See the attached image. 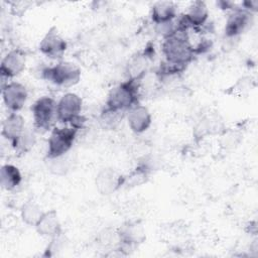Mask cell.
Instances as JSON below:
<instances>
[{
	"instance_id": "obj_4",
	"label": "cell",
	"mask_w": 258,
	"mask_h": 258,
	"mask_svg": "<svg viewBox=\"0 0 258 258\" xmlns=\"http://www.w3.org/2000/svg\"><path fill=\"white\" fill-rule=\"evenodd\" d=\"M33 128L37 132H47L53 128L56 117V102L49 96L38 98L31 107Z\"/></svg>"
},
{
	"instance_id": "obj_14",
	"label": "cell",
	"mask_w": 258,
	"mask_h": 258,
	"mask_svg": "<svg viewBox=\"0 0 258 258\" xmlns=\"http://www.w3.org/2000/svg\"><path fill=\"white\" fill-rule=\"evenodd\" d=\"M34 227L39 235L49 237L51 239L61 234V226L54 210L43 212L42 216Z\"/></svg>"
},
{
	"instance_id": "obj_17",
	"label": "cell",
	"mask_w": 258,
	"mask_h": 258,
	"mask_svg": "<svg viewBox=\"0 0 258 258\" xmlns=\"http://www.w3.org/2000/svg\"><path fill=\"white\" fill-rule=\"evenodd\" d=\"M22 180V175L18 167L13 164H4L0 170V182L4 189H15Z\"/></svg>"
},
{
	"instance_id": "obj_8",
	"label": "cell",
	"mask_w": 258,
	"mask_h": 258,
	"mask_svg": "<svg viewBox=\"0 0 258 258\" xmlns=\"http://www.w3.org/2000/svg\"><path fill=\"white\" fill-rule=\"evenodd\" d=\"M253 21V13L244 8H234L229 15L225 25V36L235 39L244 33Z\"/></svg>"
},
{
	"instance_id": "obj_22",
	"label": "cell",
	"mask_w": 258,
	"mask_h": 258,
	"mask_svg": "<svg viewBox=\"0 0 258 258\" xmlns=\"http://www.w3.org/2000/svg\"><path fill=\"white\" fill-rule=\"evenodd\" d=\"M46 161H48V164H47L48 169L54 174H58V175L64 174L70 168L69 162L67 161V158L64 155L55 157V158H46Z\"/></svg>"
},
{
	"instance_id": "obj_11",
	"label": "cell",
	"mask_w": 258,
	"mask_h": 258,
	"mask_svg": "<svg viewBox=\"0 0 258 258\" xmlns=\"http://www.w3.org/2000/svg\"><path fill=\"white\" fill-rule=\"evenodd\" d=\"M26 64V56L21 49H12L2 58L0 73L2 79H12L21 74Z\"/></svg>"
},
{
	"instance_id": "obj_5",
	"label": "cell",
	"mask_w": 258,
	"mask_h": 258,
	"mask_svg": "<svg viewBox=\"0 0 258 258\" xmlns=\"http://www.w3.org/2000/svg\"><path fill=\"white\" fill-rule=\"evenodd\" d=\"M78 129L72 126L53 127L47 140L46 158H55L66 155L76 140Z\"/></svg>"
},
{
	"instance_id": "obj_15",
	"label": "cell",
	"mask_w": 258,
	"mask_h": 258,
	"mask_svg": "<svg viewBox=\"0 0 258 258\" xmlns=\"http://www.w3.org/2000/svg\"><path fill=\"white\" fill-rule=\"evenodd\" d=\"M150 16L156 25L170 23L176 17V6L171 1H158L153 4Z\"/></svg>"
},
{
	"instance_id": "obj_13",
	"label": "cell",
	"mask_w": 258,
	"mask_h": 258,
	"mask_svg": "<svg viewBox=\"0 0 258 258\" xmlns=\"http://www.w3.org/2000/svg\"><path fill=\"white\" fill-rule=\"evenodd\" d=\"M25 130V120L17 112H11L2 122V136L13 147Z\"/></svg>"
},
{
	"instance_id": "obj_20",
	"label": "cell",
	"mask_w": 258,
	"mask_h": 258,
	"mask_svg": "<svg viewBox=\"0 0 258 258\" xmlns=\"http://www.w3.org/2000/svg\"><path fill=\"white\" fill-rule=\"evenodd\" d=\"M124 115H125V112L114 111V110L105 108L101 114L100 122L104 128L114 129L119 124V122L123 119Z\"/></svg>"
},
{
	"instance_id": "obj_12",
	"label": "cell",
	"mask_w": 258,
	"mask_h": 258,
	"mask_svg": "<svg viewBox=\"0 0 258 258\" xmlns=\"http://www.w3.org/2000/svg\"><path fill=\"white\" fill-rule=\"evenodd\" d=\"M127 122L131 131L140 134L150 127L152 117L148 108L138 103L127 111Z\"/></svg>"
},
{
	"instance_id": "obj_7",
	"label": "cell",
	"mask_w": 258,
	"mask_h": 258,
	"mask_svg": "<svg viewBox=\"0 0 258 258\" xmlns=\"http://www.w3.org/2000/svg\"><path fill=\"white\" fill-rule=\"evenodd\" d=\"M118 238L120 243V250H133L139 244L143 243L146 235L143 226L135 222H126L118 229Z\"/></svg>"
},
{
	"instance_id": "obj_2",
	"label": "cell",
	"mask_w": 258,
	"mask_h": 258,
	"mask_svg": "<svg viewBox=\"0 0 258 258\" xmlns=\"http://www.w3.org/2000/svg\"><path fill=\"white\" fill-rule=\"evenodd\" d=\"M139 82L127 80L114 87L108 94L106 108L114 111L127 113L138 104Z\"/></svg>"
},
{
	"instance_id": "obj_1",
	"label": "cell",
	"mask_w": 258,
	"mask_h": 258,
	"mask_svg": "<svg viewBox=\"0 0 258 258\" xmlns=\"http://www.w3.org/2000/svg\"><path fill=\"white\" fill-rule=\"evenodd\" d=\"M161 51L167 63L182 69H185L195 56L194 45L187 32L178 29L163 38Z\"/></svg>"
},
{
	"instance_id": "obj_21",
	"label": "cell",
	"mask_w": 258,
	"mask_h": 258,
	"mask_svg": "<svg viewBox=\"0 0 258 258\" xmlns=\"http://www.w3.org/2000/svg\"><path fill=\"white\" fill-rule=\"evenodd\" d=\"M34 144H35L34 132L30 129L25 128L24 132L22 133L20 138L17 140V142L13 146V148L18 154H24V153L28 152L33 147Z\"/></svg>"
},
{
	"instance_id": "obj_6",
	"label": "cell",
	"mask_w": 258,
	"mask_h": 258,
	"mask_svg": "<svg viewBox=\"0 0 258 258\" xmlns=\"http://www.w3.org/2000/svg\"><path fill=\"white\" fill-rule=\"evenodd\" d=\"M83 108L82 98L75 93H67L56 103L57 121L62 124H72L81 116Z\"/></svg>"
},
{
	"instance_id": "obj_10",
	"label": "cell",
	"mask_w": 258,
	"mask_h": 258,
	"mask_svg": "<svg viewBox=\"0 0 258 258\" xmlns=\"http://www.w3.org/2000/svg\"><path fill=\"white\" fill-rule=\"evenodd\" d=\"M40 52L48 58H60L67 50V42L57 33L55 27H51L39 42Z\"/></svg>"
},
{
	"instance_id": "obj_19",
	"label": "cell",
	"mask_w": 258,
	"mask_h": 258,
	"mask_svg": "<svg viewBox=\"0 0 258 258\" xmlns=\"http://www.w3.org/2000/svg\"><path fill=\"white\" fill-rule=\"evenodd\" d=\"M42 214L43 212L41 211V208L33 201H27L24 203L20 210L22 221L29 226H35Z\"/></svg>"
},
{
	"instance_id": "obj_9",
	"label": "cell",
	"mask_w": 258,
	"mask_h": 258,
	"mask_svg": "<svg viewBox=\"0 0 258 258\" xmlns=\"http://www.w3.org/2000/svg\"><path fill=\"white\" fill-rule=\"evenodd\" d=\"M28 92L24 85L18 82H9L2 85V99L10 112H18L25 105Z\"/></svg>"
},
{
	"instance_id": "obj_16",
	"label": "cell",
	"mask_w": 258,
	"mask_h": 258,
	"mask_svg": "<svg viewBox=\"0 0 258 258\" xmlns=\"http://www.w3.org/2000/svg\"><path fill=\"white\" fill-rule=\"evenodd\" d=\"M122 183L121 176L111 168L102 169L96 177V186L98 190L105 196L113 194Z\"/></svg>"
},
{
	"instance_id": "obj_3",
	"label": "cell",
	"mask_w": 258,
	"mask_h": 258,
	"mask_svg": "<svg viewBox=\"0 0 258 258\" xmlns=\"http://www.w3.org/2000/svg\"><path fill=\"white\" fill-rule=\"evenodd\" d=\"M41 78L58 88H71L81 80V69L71 61H58L41 70Z\"/></svg>"
},
{
	"instance_id": "obj_18",
	"label": "cell",
	"mask_w": 258,
	"mask_h": 258,
	"mask_svg": "<svg viewBox=\"0 0 258 258\" xmlns=\"http://www.w3.org/2000/svg\"><path fill=\"white\" fill-rule=\"evenodd\" d=\"M147 56L145 53H139L131 58L127 64L128 80L139 82L147 72Z\"/></svg>"
}]
</instances>
